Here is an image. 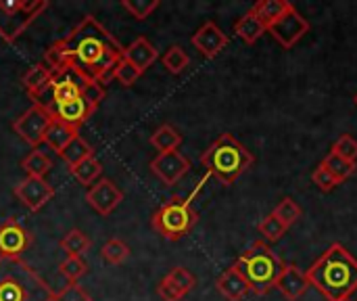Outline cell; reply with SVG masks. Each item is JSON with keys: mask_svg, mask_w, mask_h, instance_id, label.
Here are the masks:
<instances>
[{"mask_svg": "<svg viewBox=\"0 0 357 301\" xmlns=\"http://www.w3.org/2000/svg\"><path fill=\"white\" fill-rule=\"evenodd\" d=\"M31 243V233L15 218H8L0 224V260H21Z\"/></svg>", "mask_w": 357, "mask_h": 301, "instance_id": "9c48e42d", "label": "cell"}, {"mask_svg": "<svg viewBox=\"0 0 357 301\" xmlns=\"http://www.w3.org/2000/svg\"><path fill=\"white\" fill-rule=\"evenodd\" d=\"M151 145L159 151V153H169V151H178V147L182 145V134L169 126V124H163L159 126L153 136H151Z\"/></svg>", "mask_w": 357, "mask_h": 301, "instance_id": "cb8c5ba5", "label": "cell"}, {"mask_svg": "<svg viewBox=\"0 0 357 301\" xmlns=\"http://www.w3.org/2000/svg\"><path fill=\"white\" fill-rule=\"evenodd\" d=\"M201 163L213 178L230 186L255 163V157L243 142L226 132L207 147L201 155Z\"/></svg>", "mask_w": 357, "mask_h": 301, "instance_id": "3957f363", "label": "cell"}, {"mask_svg": "<svg viewBox=\"0 0 357 301\" xmlns=\"http://www.w3.org/2000/svg\"><path fill=\"white\" fill-rule=\"evenodd\" d=\"M59 44L69 67L86 82L102 86L113 78L117 63L123 59V46L92 15H86L63 40H59Z\"/></svg>", "mask_w": 357, "mask_h": 301, "instance_id": "6da1fadb", "label": "cell"}, {"mask_svg": "<svg viewBox=\"0 0 357 301\" xmlns=\"http://www.w3.org/2000/svg\"><path fill=\"white\" fill-rule=\"evenodd\" d=\"M354 101H356V105H357V94H356V98H354Z\"/></svg>", "mask_w": 357, "mask_h": 301, "instance_id": "7bdbcfd3", "label": "cell"}, {"mask_svg": "<svg viewBox=\"0 0 357 301\" xmlns=\"http://www.w3.org/2000/svg\"><path fill=\"white\" fill-rule=\"evenodd\" d=\"M161 63H163V67H165L169 73L178 75V73H182V71L188 67L190 57L186 54V50H184L182 46L174 44V46H169V48H167V52L161 57Z\"/></svg>", "mask_w": 357, "mask_h": 301, "instance_id": "f1b7e54d", "label": "cell"}, {"mask_svg": "<svg viewBox=\"0 0 357 301\" xmlns=\"http://www.w3.org/2000/svg\"><path fill=\"white\" fill-rule=\"evenodd\" d=\"M326 301H341L357 291V260L341 243H333L305 272Z\"/></svg>", "mask_w": 357, "mask_h": 301, "instance_id": "7a4b0ae2", "label": "cell"}, {"mask_svg": "<svg viewBox=\"0 0 357 301\" xmlns=\"http://www.w3.org/2000/svg\"><path fill=\"white\" fill-rule=\"evenodd\" d=\"M123 59L130 63V65H134L140 73H144L157 59H159V52H157V48L146 40V38H136L130 46H126L123 48Z\"/></svg>", "mask_w": 357, "mask_h": 301, "instance_id": "e0dca14e", "label": "cell"}, {"mask_svg": "<svg viewBox=\"0 0 357 301\" xmlns=\"http://www.w3.org/2000/svg\"><path fill=\"white\" fill-rule=\"evenodd\" d=\"M59 270L69 283H77V279H82L88 272V264L84 262V258H65L59 264Z\"/></svg>", "mask_w": 357, "mask_h": 301, "instance_id": "836d02e7", "label": "cell"}, {"mask_svg": "<svg viewBox=\"0 0 357 301\" xmlns=\"http://www.w3.org/2000/svg\"><path fill=\"white\" fill-rule=\"evenodd\" d=\"M215 287L220 291L222 298H226V301H243V298L249 293V285L247 281L241 277V272L230 266L218 281H215Z\"/></svg>", "mask_w": 357, "mask_h": 301, "instance_id": "ac0fdd59", "label": "cell"}, {"mask_svg": "<svg viewBox=\"0 0 357 301\" xmlns=\"http://www.w3.org/2000/svg\"><path fill=\"white\" fill-rule=\"evenodd\" d=\"M291 4L293 2H289V0H261L251 10L261 19V23L266 27H270V25H274L291 8Z\"/></svg>", "mask_w": 357, "mask_h": 301, "instance_id": "603a6c76", "label": "cell"}, {"mask_svg": "<svg viewBox=\"0 0 357 301\" xmlns=\"http://www.w3.org/2000/svg\"><path fill=\"white\" fill-rule=\"evenodd\" d=\"M77 132H79L77 128H71V126H65V124L52 119L50 126H48V130H46V134H44V142L50 147V151H54L56 155H61L63 149H65L75 136H79Z\"/></svg>", "mask_w": 357, "mask_h": 301, "instance_id": "44dd1931", "label": "cell"}, {"mask_svg": "<svg viewBox=\"0 0 357 301\" xmlns=\"http://www.w3.org/2000/svg\"><path fill=\"white\" fill-rule=\"evenodd\" d=\"M71 174L77 178L79 184H94L96 180H100L102 176V163L92 155L88 159H84L82 163H77L75 168H71Z\"/></svg>", "mask_w": 357, "mask_h": 301, "instance_id": "4316f807", "label": "cell"}, {"mask_svg": "<svg viewBox=\"0 0 357 301\" xmlns=\"http://www.w3.org/2000/svg\"><path fill=\"white\" fill-rule=\"evenodd\" d=\"M333 153L339 155V157H343V159H347V161H351V163H356L357 140L354 136H349V134H343V136L333 145Z\"/></svg>", "mask_w": 357, "mask_h": 301, "instance_id": "d590c367", "label": "cell"}, {"mask_svg": "<svg viewBox=\"0 0 357 301\" xmlns=\"http://www.w3.org/2000/svg\"><path fill=\"white\" fill-rule=\"evenodd\" d=\"M268 31L282 48H293L310 31V21L291 4V8L274 25H270Z\"/></svg>", "mask_w": 357, "mask_h": 301, "instance_id": "30bf717a", "label": "cell"}, {"mask_svg": "<svg viewBox=\"0 0 357 301\" xmlns=\"http://www.w3.org/2000/svg\"><path fill=\"white\" fill-rule=\"evenodd\" d=\"M341 301H351V298H347V300H341Z\"/></svg>", "mask_w": 357, "mask_h": 301, "instance_id": "b9f144b4", "label": "cell"}, {"mask_svg": "<svg viewBox=\"0 0 357 301\" xmlns=\"http://www.w3.org/2000/svg\"><path fill=\"white\" fill-rule=\"evenodd\" d=\"M266 31H268V27L261 23V19H259L253 10H247V13L234 23V34H236L245 44H255Z\"/></svg>", "mask_w": 357, "mask_h": 301, "instance_id": "ffe728a7", "label": "cell"}, {"mask_svg": "<svg viewBox=\"0 0 357 301\" xmlns=\"http://www.w3.org/2000/svg\"><path fill=\"white\" fill-rule=\"evenodd\" d=\"M140 75H142V73H140L134 65H130L126 59H121V61L117 63L115 73H113V78H115L121 86H134V84L138 82Z\"/></svg>", "mask_w": 357, "mask_h": 301, "instance_id": "8d00e7d4", "label": "cell"}, {"mask_svg": "<svg viewBox=\"0 0 357 301\" xmlns=\"http://www.w3.org/2000/svg\"><path fill=\"white\" fill-rule=\"evenodd\" d=\"M322 166L339 180V182H343V180H347L349 176H354L357 170L356 163H351V161H347V159H343V157H339V155H335L333 151L324 157V161H322Z\"/></svg>", "mask_w": 357, "mask_h": 301, "instance_id": "83f0119b", "label": "cell"}, {"mask_svg": "<svg viewBox=\"0 0 357 301\" xmlns=\"http://www.w3.org/2000/svg\"><path fill=\"white\" fill-rule=\"evenodd\" d=\"M13 195H15L29 212H40V210L54 197V189H52V184H48L44 178L25 176L23 180H19V182L13 186Z\"/></svg>", "mask_w": 357, "mask_h": 301, "instance_id": "8fae6325", "label": "cell"}, {"mask_svg": "<svg viewBox=\"0 0 357 301\" xmlns=\"http://www.w3.org/2000/svg\"><path fill=\"white\" fill-rule=\"evenodd\" d=\"M310 281H307V274L295 266V264H284L278 281H276V289L287 298L289 301L301 300L305 295V291L310 289Z\"/></svg>", "mask_w": 357, "mask_h": 301, "instance_id": "2e32d148", "label": "cell"}, {"mask_svg": "<svg viewBox=\"0 0 357 301\" xmlns=\"http://www.w3.org/2000/svg\"><path fill=\"white\" fill-rule=\"evenodd\" d=\"M190 170L188 157H184L180 151H169V153H159L151 161V172L163 182V184H176L184 174Z\"/></svg>", "mask_w": 357, "mask_h": 301, "instance_id": "4fadbf2b", "label": "cell"}, {"mask_svg": "<svg viewBox=\"0 0 357 301\" xmlns=\"http://www.w3.org/2000/svg\"><path fill=\"white\" fill-rule=\"evenodd\" d=\"M61 251L65 254V258H82L90 247L92 241L86 233H82L79 228H71L59 243Z\"/></svg>", "mask_w": 357, "mask_h": 301, "instance_id": "7402d4cb", "label": "cell"}, {"mask_svg": "<svg viewBox=\"0 0 357 301\" xmlns=\"http://www.w3.org/2000/svg\"><path fill=\"white\" fill-rule=\"evenodd\" d=\"M21 168H23V172H25L27 176H31V178H44V176L52 170V161H50L42 151L33 149L29 155L23 157Z\"/></svg>", "mask_w": 357, "mask_h": 301, "instance_id": "484cf974", "label": "cell"}, {"mask_svg": "<svg viewBox=\"0 0 357 301\" xmlns=\"http://www.w3.org/2000/svg\"><path fill=\"white\" fill-rule=\"evenodd\" d=\"M46 8L48 0H0V38L13 44Z\"/></svg>", "mask_w": 357, "mask_h": 301, "instance_id": "52a82bcc", "label": "cell"}, {"mask_svg": "<svg viewBox=\"0 0 357 301\" xmlns=\"http://www.w3.org/2000/svg\"><path fill=\"white\" fill-rule=\"evenodd\" d=\"M86 201H88V205H90L96 214H100V216H111V214L117 210V205L123 201V191H121L113 180L100 178V180H96V182L88 189Z\"/></svg>", "mask_w": 357, "mask_h": 301, "instance_id": "7c38bea8", "label": "cell"}, {"mask_svg": "<svg viewBox=\"0 0 357 301\" xmlns=\"http://www.w3.org/2000/svg\"><path fill=\"white\" fill-rule=\"evenodd\" d=\"M94 155V149L82 138V136H75L65 149H63V153L59 155L65 163H67V168L71 170V168H75L77 163H82L84 159H88V157H92Z\"/></svg>", "mask_w": 357, "mask_h": 301, "instance_id": "d4e9b609", "label": "cell"}, {"mask_svg": "<svg viewBox=\"0 0 357 301\" xmlns=\"http://www.w3.org/2000/svg\"><path fill=\"white\" fill-rule=\"evenodd\" d=\"M121 6L138 21H144L153 15L155 8H159V0H123Z\"/></svg>", "mask_w": 357, "mask_h": 301, "instance_id": "e575fe53", "label": "cell"}, {"mask_svg": "<svg viewBox=\"0 0 357 301\" xmlns=\"http://www.w3.org/2000/svg\"><path fill=\"white\" fill-rule=\"evenodd\" d=\"M192 46L207 59H215L230 42V38L222 31V27L213 21L203 23L190 38Z\"/></svg>", "mask_w": 357, "mask_h": 301, "instance_id": "5bb4252c", "label": "cell"}, {"mask_svg": "<svg viewBox=\"0 0 357 301\" xmlns=\"http://www.w3.org/2000/svg\"><path fill=\"white\" fill-rule=\"evenodd\" d=\"M257 230H259V235H261L268 243H276V241H280L282 235L287 233V226H284L274 214H270V216H266V218L257 224Z\"/></svg>", "mask_w": 357, "mask_h": 301, "instance_id": "1f68e13d", "label": "cell"}, {"mask_svg": "<svg viewBox=\"0 0 357 301\" xmlns=\"http://www.w3.org/2000/svg\"><path fill=\"white\" fill-rule=\"evenodd\" d=\"M184 298L195 289V285H197V279H195V274H190L186 268H182V266H176L174 270H169L167 272V277H165Z\"/></svg>", "mask_w": 357, "mask_h": 301, "instance_id": "d6a6232c", "label": "cell"}, {"mask_svg": "<svg viewBox=\"0 0 357 301\" xmlns=\"http://www.w3.org/2000/svg\"><path fill=\"white\" fill-rule=\"evenodd\" d=\"M199 216L190 203V199L184 197H172L167 199L151 218V226L167 241H180L184 239L197 224Z\"/></svg>", "mask_w": 357, "mask_h": 301, "instance_id": "8992f818", "label": "cell"}, {"mask_svg": "<svg viewBox=\"0 0 357 301\" xmlns=\"http://www.w3.org/2000/svg\"><path fill=\"white\" fill-rule=\"evenodd\" d=\"M157 293H159V298L163 301H182L184 300V295L163 277L161 279V283H159V287H157Z\"/></svg>", "mask_w": 357, "mask_h": 301, "instance_id": "60d3db41", "label": "cell"}, {"mask_svg": "<svg viewBox=\"0 0 357 301\" xmlns=\"http://www.w3.org/2000/svg\"><path fill=\"white\" fill-rule=\"evenodd\" d=\"M105 94H107L105 86H102V84H96V82H88V84L84 86V90H82V98H84L94 111H96L98 105L105 101Z\"/></svg>", "mask_w": 357, "mask_h": 301, "instance_id": "ab89813d", "label": "cell"}, {"mask_svg": "<svg viewBox=\"0 0 357 301\" xmlns=\"http://www.w3.org/2000/svg\"><path fill=\"white\" fill-rule=\"evenodd\" d=\"M100 256L107 264L111 266H119L123 264L128 258H130V247L121 241V239H109L102 249H100Z\"/></svg>", "mask_w": 357, "mask_h": 301, "instance_id": "f546056e", "label": "cell"}, {"mask_svg": "<svg viewBox=\"0 0 357 301\" xmlns=\"http://www.w3.org/2000/svg\"><path fill=\"white\" fill-rule=\"evenodd\" d=\"M21 84L25 88V92L29 94L31 101H36L50 84H52V73L40 63V65H33L31 69H27L21 78Z\"/></svg>", "mask_w": 357, "mask_h": 301, "instance_id": "d6986e66", "label": "cell"}, {"mask_svg": "<svg viewBox=\"0 0 357 301\" xmlns=\"http://www.w3.org/2000/svg\"><path fill=\"white\" fill-rule=\"evenodd\" d=\"M287 228H291L299 218H301V214H303V210L291 199V197H287V199H282L276 207H274V212H272Z\"/></svg>", "mask_w": 357, "mask_h": 301, "instance_id": "4dcf8cb0", "label": "cell"}, {"mask_svg": "<svg viewBox=\"0 0 357 301\" xmlns=\"http://www.w3.org/2000/svg\"><path fill=\"white\" fill-rule=\"evenodd\" d=\"M312 180H314V184L322 191V193H331V191H335L341 182L320 163L316 170H314V174H312Z\"/></svg>", "mask_w": 357, "mask_h": 301, "instance_id": "74e56055", "label": "cell"}, {"mask_svg": "<svg viewBox=\"0 0 357 301\" xmlns=\"http://www.w3.org/2000/svg\"><path fill=\"white\" fill-rule=\"evenodd\" d=\"M46 111H48L50 119L61 122V124L71 126V128H77V130H79V126L94 113V109H92L82 96L75 98V101L63 103V105H52V107H48Z\"/></svg>", "mask_w": 357, "mask_h": 301, "instance_id": "9a60e30c", "label": "cell"}, {"mask_svg": "<svg viewBox=\"0 0 357 301\" xmlns=\"http://www.w3.org/2000/svg\"><path fill=\"white\" fill-rule=\"evenodd\" d=\"M50 115L44 107L40 105H31L27 111H23L15 122H13V130L15 134H19L29 147H38L44 142V134L50 126Z\"/></svg>", "mask_w": 357, "mask_h": 301, "instance_id": "ba28073f", "label": "cell"}, {"mask_svg": "<svg viewBox=\"0 0 357 301\" xmlns=\"http://www.w3.org/2000/svg\"><path fill=\"white\" fill-rule=\"evenodd\" d=\"M54 291L23 260H0V301H52Z\"/></svg>", "mask_w": 357, "mask_h": 301, "instance_id": "277c9868", "label": "cell"}, {"mask_svg": "<svg viewBox=\"0 0 357 301\" xmlns=\"http://www.w3.org/2000/svg\"><path fill=\"white\" fill-rule=\"evenodd\" d=\"M52 301H92V298L77 283H67L61 291L54 293V300Z\"/></svg>", "mask_w": 357, "mask_h": 301, "instance_id": "f35d334b", "label": "cell"}, {"mask_svg": "<svg viewBox=\"0 0 357 301\" xmlns=\"http://www.w3.org/2000/svg\"><path fill=\"white\" fill-rule=\"evenodd\" d=\"M241 277L247 281L249 291L257 295H266L276 287V281L284 268V262L270 249L268 243H253L234 264Z\"/></svg>", "mask_w": 357, "mask_h": 301, "instance_id": "5b68a950", "label": "cell"}]
</instances>
